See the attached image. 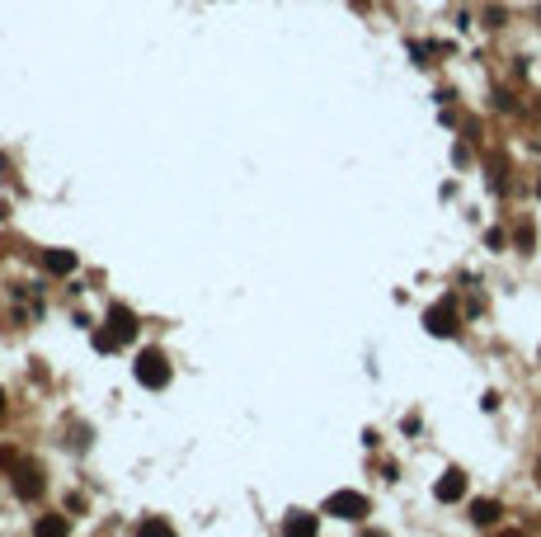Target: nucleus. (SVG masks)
Wrapping results in <instances>:
<instances>
[{
    "instance_id": "obj_7",
    "label": "nucleus",
    "mask_w": 541,
    "mask_h": 537,
    "mask_svg": "<svg viewBox=\"0 0 541 537\" xmlns=\"http://www.w3.org/2000/svg\"><path fill=\"white\" fill-rule=\"evenodd\" d=\"M47 268H52V273H71V268H76V254L71 250H47Z\"/></svg>"
},
{
    "instance_id": "obj_10",
    "label": "nucleus",
    "mask_w": 541,
    "mask_h": 537,
    "mask_svg": "<svg viewBox=\"0 0 541 537\" xmlns=\"http://www.w3.org/2000/svg\"><path fill=\"white\" fill-rule=\"evenodd\" d=\"M38 533H43V537H57V533H66V523L62 519H43V523H38Z\"/></svg>"
},
{
    "instance_id": "obj_12",
    "label": "nucleus",
    "mask_w": 541,
    "mask_h": 537,
    "mask_svg": "<svg viewBox=\"0 0 541 537\" xmlns=\"http://www.w3.org/2000/svg\"><path fill=\"white\" fill-rule=\"evenodd\" d=\"M0 410H5V396H0Z\"/></svg>"
},
{
    "instance_id": "obj_1",
    "label": "nucleus",
    "mask_w": 541,
    "mask_h": 537,
    "mask_svg": "<svg viewBox=\"0 0 541 537\" xmlns=\"http://www.w3.org/2000/svg\"><path fill=\"white\" fill-rule=\"evenodd\" d=\"M137 382H146V387H165L170 382V363H165L160 349H141L137 354Z\"/></svg>"
},
{
    "instance_id": "obj_11",
    "label": "nucleus",
    "mask_w": 541,
    "mask_h": 537,
    "mask_svg": "<svg viewBox=\"0 0 541 537\" xmlns=\"http://www.w3.org/2000/svg\"><path fill=\"white\" fill-rule=\"evenodd\" d=\"M141 533H151V537H170V528H165V523H141Z\"/></svg>"
},
{
    "instance_id": "obj_3",
    "label": "nucleus",
    "mask_w": 541,
    "mask_h": 537,
    "mask_svg": "<svg viewBox=\"0 0 541 537\" xmlns=\"http://www.w3.org/2000/svg\"><path fill=\"white\" fill-rule=\"evenodd\" d=\"M108 325H113V344H127V339H132V335H137V316H132V311H127V306H113V311H108Z\"/></svg>"
},
{
    "instance_id": "obj_2",
    "label": "nucleus",
    "mask_w": 541,
    "mask_h": 537,
    "mask_svg": "<svg viewBox=\"0 0 541 537\" xmlns=\"http://www.w3.org/2000/svg\"><path fill=\"white\" fill-rule=\"evenodd\" d=\"M330 514H334V519H363V514H367V495H358V490H339V495H330Z\"/></svg>"
},
{
    "instance_id": "obj_6",
    "label": "nucleus",
    "mask_w": 541,
    "mask_h": 537,
    "mask_svg": "<svg viewBox=\"0 0 541 537\" xmlns=\"http://www.w3.org/2000/svg\"><path fill=\"white\" fill-rule=\"evenodd\" d=\"M15 490L24 495V500H33V495H43V481H38L33 467H19V472H15Z\"/></svg>"
},
{
    "instance_id": "obj_4",
    "label": "nucleus",
    "mask_w": 541,
    "mask_h": 537,
    "mask_svg": "<svg viewBox=\"0 0 541 537\" xmlns=\"http://www.w3.org/2000/svg\"><path fill=\"white\" fill-rule=\"evenodd\" d=\"M424 325H429L433 335H452V330H457V311H452V302H438L429 316H424Z\"/></svg>"
},
{
    "instance_id": "obj_8",
    "label": "nucleus",
    "mask_w": 541,
    "mask_h": 537,
    "mask_svg": "<svg viewBox=\"0 0 541 537\" xmlns=\"http://www.w3.org/2000/svg\"><path fill=\"white\" fill-rule=\"evenodd\" d=\"M471 519H476V523H495V519H499V505H495V500H476Z\"/></svg>"
},
{
    "instance_id": "obj_5",
    "label": "nucleus",
    "mask_w": 541,
    "mask_h": 537,
    "mask_svg": "<svg viewBox=\"0 0 541 537\" xmlns=\"http://www.w3.org/2000/svg\"><path fill=\"white\" fill-rule=\"evenodd\" d=\"M433 495H438V500H462V495H466V476L462 472H448L438 486H433Z\"/></svg>"
},
{
    "instance_id": "obj_9",
    "label": "nucleus",
    "mask_w": 541,
    "mask_h": 537,
    "mask_svg": "<svg viewBox=\"0 0 541 537\" xmlns=\"http://www.w3.org/2000/svg\"><path fill=\"white\" fill-rule=\"evenodd\" d=\"M282 528H287V533H301V537H311V533H315V519H311V514H292V519L282 523Z\"/></svg>"
}]
</instances>
